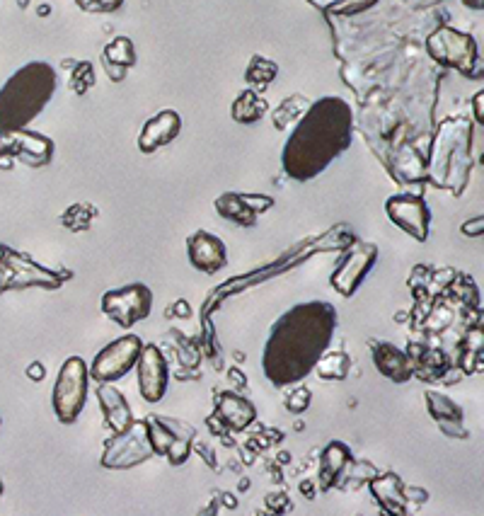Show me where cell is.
Segmentation results:
<instances>
[{
    "label": "cell",
    "mask_w": 484,
    "mask_h": 516,
    "mask_svg": "<svg viewBox=\"0 0 484 516\" xmlns=\"http://www.w3.org/2000/svg\"><path fill=\"white\" fill-rule=\"evenodd\" d=\"M337 330V308L327 301L296 303L276 318L262 352V371L274 388L296 386L313 374Z\"/></svg>",
    "instance_id": "6da1fadb"
},
{
    "label": "cell",
    "mask_w": 484,
    "mask_h": 516,
    "mask_svg": "<svg viewBox=\"0 0 484 516\" xmlns=\"http://www.w3.org/2000/svg\"><path fill=\"white\" fill-rule=\"evenodd\" d=\"M354 139V110L337 95L310 102L293 124L281 151V168L291 180L310 182L342 158Z\"/></svg>",
    "instance_id": "7a4b0ae2"
},
{
    "label": "cell",
    "mask_w": 484,
    "mask_h": 516,
    "mask_svg": "<svg viewBox=\"0 0 484 516\" xmlns=\"http://www.w3.org/2000/svg\"><path fill=\"white\" fill-rule=\"evenodd\" d=\"M472 168V122L468 117L443 119L426 148V182L460 197L468 187Z\"/></svg>",
    "instance_id": "3957f363"
},
{
    "label": "cell",
    "mask_w": 484,
    "mask_h": 516,
    "mask_svg": "<svg viewBox=\"0 0 484 516\" xmlns=\"http://www.w3.org/2000/svg\"><path fill=\"white\" fill-rule=\"evenodd\" d=\"M56 85L59 78L46 61L22 66L0 90V131L25 129L34 122L54 97Z\"/></svg>",
    "instance_id": "277c9868"
},
{
    "label": "cell",
    "mask_w": 484,
    "mask_h": 516,
    "mask_svg": "<svg viewBox=\"0 0 484 516\" xmlns=\"http://www.w3.org/2000/svg\"><path fill=\"white\" fill-rule=\"evenodd\" d=\"M426 51L443 68H455L465 78H482L480 51H477V42L470 34L439 25L426 37Z\"/></svg>",
    "instance_id": "5b68a950"
},
{
    "label": "cell",
    "mask_w": 484,
    "mask_h": 516,
    "mask_svg": "<svg viewBox=\"0 0 484 516\" xmlns=\"http://www.w3.org/2000/svg\"><path fill=\"white\" fill-rule=\"evenodd\" d=\"M73 274L68 269L42 267L20 252L0 245V294L8 289H27V286H42V289H61Z\"/></svg>",
    "instance_id": "8992f818"
},
{
    "label": "cell",
    "mask_w": 484,
    "mask_h": 516,
    "mask_svg": "<svg viewBox=\"0 0 484 516\" xmlns=\"http://www.w3.org/2000/svg\"><path fill=\"white\" fill-rule=\"evenodd\" d=\"M90 393L88 361L83 357H68L61 364L59 378H56L54 393H51V407L61 424H73L85 410Z\"/></svg>",
    "instance_id": "52a82bcc"
},
{
    "label": "cell",
    "mask_w": 484,
    "mask_h": 516,
    "mask_svg": "<svg viewBox=\"0 0 484 516\" xmlns=\"http://www.w3.org/2000/svg\"><path fill=\"white\" fill-rule=\"evenodd\" d=\"M146 424L155 456L167 458L170 466H184L189 461L197 439V429L192 424L165 415H148Z\"/></svg>",
    "instance_id": "ba28073f"
},
{
    "label": "cell",
    "mask_w": 484,
    "mask_h": 516,
    "mask_svg": "<svg viewBox=\"0 0 484 516\" xmlns=\"http://www.w3.org/2000/svg\"><path fill=\"white\" fill-rule=\"evenodd\" d=\"M155 456L151 437H148L146 420H134L126 429L112 434V439L102 451V468L109 470H129L151 461Z\"/></svg>",
    "instance_id": "9c48e42d"
},
{
    "label": "cell",
    "mask_w": 484,
    "mask_h": 516,
    "mask_svg": "<svg viewBox=\"0 0 484 516\" xmlns=\"http://www.w3.org/2000/svg\"><path fill=\"white\" fill-rule=\"evenodd\" d=\"M102 313L119 328L129 330L136 323L146 320L153 311V291L146 284H126L121 289H112L102 296Z\"/></svg>",
    "instance_id": "30bf717a"
},
{
    "label": "cell",
    "mask_w": 484,
    "mask_h": 516,
    "mask_svg": "<svg viewBox=\"0 0 484 516\" xmlns=\"http://www.w3.org/2000/svg\"><path fill=\"white\" fill-rule=\"evenodd\" d=\"M51 158H54V141L37 131H0V168H10L13 160H20L30 168H44Z\"/></svg>",
    "instance_id": "8fae6325"
},
{
    "label": "cell",
    "mask_w": 484,
    "mask_h": 516,
    "mask_svg": "<svg viewBox=\"0 0 484 516\" xmlns=\"http://www.w3.org/2000/svg\"><path fill=\"white\" fill-rule=\"evenodd\" d=\"M143 342L138 335H121L114 342H109L105 349L97 352L92 359L88 374L90 381L97 383H117L136 366L138 354H141Z\"/></svg>",
    "instance_id": "7c38bea8"
},
{
    "label": "cell",
    "mask_w": 484,
    "mask_h": 516,
    "mask_svg": "<svg viewBox=\"0 0 484 516\" xmlns=\"http://www.w3.org/2000/svg\"><path fill=\"white\" fill-rule=\"evenodd\" d=\"M378 257H380L378 245H373V243L351 245V248L344 252L342 260L337 262V267H334V272L330 277L332 289L344 298L354 296L356 291H359V286L366 282L368 274L373 272Z\"/></svg>",
    "instance_id": "4fadbf2b"
},
{
    "label": "cell",
    "mask_w": 484,
    "mask_h": 516,
    "mask_svg": "<svg viewBox=\"0 0 484 516\" xmlns=\"http://www.w3.org/2000/svg\"><path fill=\"white\" fill-rule=\"evenodd\" d=\"M385 214L395 223L400 231H405L409 238L417 243H426L431 231V209L426 206L422 194L414 192H400L388 197L385 202Z\"/></svg>",
    "instance_id": "5bb4252c"
},
{
    "label": "cell",
    "mask_w": 484,
    "mask_h": 516,
    "mask_svg": "<svg viewBox=\"0 0 484 516\" xmlns=\"http://www.w3.org/2000/svg\"><path fill=\"white\" fill-rule=\"evenodd\" d=\"M134 369H138V393L146 403H160L170 386V366L158 344H143Z\"/></svg>",
    "instance_id": "9a60e30c"
},
{
    "label": "cell",
    "mask_w": 484,
    "mask_h": 516,
    "mask_svg": "<svg viewBox=\"0 0 484 516\" xmlns=\"http://www.w3.org/2000/svg\"><path fill=\"white\" fill-rule=\"evenodd\" d=\"M272 206H274V197H267V194L228 192L216 199V214L221 216V219L233 223V226L255 228L259 216L267 214Z\"/></svg>",
    "instance_id": "2e32d148"
},
{
    "label": "cell",
    "mask_w": 484,
    "mask_h": 516,
    "mask_svg": "<svg viewBox=\"0 0 484 516\" xmlns=\"http://www.w3.org/2000/svg\"><path fill=\"white\" fill-rule=\"evenodd\" d=\"M405 352L409 357V364H412V376H417L424 383L446 381L448 374L453 371L451 357L443 349L434 347V344L409 342Z\"/></svg>",
    "instance_id": "e0dca14e"
},
{
    "label": "cell",
    "mask_w": 484,
    "mask_h": 516,
    "mask_svg": "<svg viewBox=\"0 0 484 516\" xmlns=\"http://www.w3.org/2000/svg\"><path fill=\"white\" fill-rule=\"evenodd\" d=\"M187 257L197 272L218 274L228 265V248L218 235L197 231L187 238Z\"/></svg>",
    "instance_id": "ac0fdd59"
},
{
    "label": "cell",
    "mask_w": 484,
    "mask_h": 516,
    "mask_svg": "<svg viewBox=\"0 0 484 516\" xmlns=\"http://www.w3.org/2000/svg\"><path fill=\"white\" fill-rule=\"evenodd\" d=\"M182 131V117L175 110H163L158 112L155 117L148 119L143 124L141 134H138V151L151 156V153L160 151V148L172 143L180 136Z\"/></svg>",
    "instance_id": "d6986e66"
},
{
    "label": "cell",
    "mask_w": 484,
    "mask_h": 516,
    "mask_svg": "<svg viewBox=\"0 0 484 516\" xmlns=\"http://www.w3.org/2000/svg\"><path fill=\"white\" fill-rule=\"evenodd\" d=\"M426 410H429L431 420L441 429L446 437L451 439H468L470 432L465 429V412L455 400L448 395L426 391Z\"/></svg>",
    "instance_id": "ffe728a7"
},
{
    "label": "cell",
    "mask_w": 484,
    "mask_h": 516,
    "mask_svg": "<svg viewBox=\"0 0 484 516\" xmlns=\"http://www.w3.org/2000/svg\"><path fill=\"white\" fill-rule=\"evenodd\" d=\"M368 487H371L373 500L385 514L390 516H405L409 514V500L405 492V483L397 473H383V475H373L368 480Z\"/></svg>",
    "instance_id": "44dd1931"
},
{
    "label": "cell",
    "mask_w": 484,
    "mask_h": 516,
    "mask_svg": "<svg viewBox=\"0 0 484 516\" xmlns=\"http://www.w3.org/2000/svg\"><path fill=\"white\" fill-rule=\"evenodd\" d=\"M371 357H373V366L378 369V374H383L388 381L393 383L412 381V364H409L405 349L395 347L393 342L371 340Z\"/></svg>",
    "instance_id": "7402d4cb"
},
{
    "label": "cell",
    "mask_w": 484,
    "mask_h": 516,
    "mask_svg": "<svg viewBox=\"0 0 484 516\" xmlns=\"http://www.w3.org/2000/svg\"><path fill=\"white\" fill-rule=\"evenodd\" d=\"M213 420L226 424V427L233 429V432H242V429H247L257 420V410L247 398H242V395L233 391H226L218 395L216 415H213Z\"/></svg>",
    "instance_id": "603a6c76"
},
{
    "label": "cell",
    "mask_w": 484,
    "mask_h": 516,
    "mask_svg": "<svg viewBox=\"0 0 484 516\" xmlns=\"http://www.w3.org/2000/svg\"><path fill=\"white\" fill-rule=\"evenodd\" d=\"M97 403L102 407L105 424L112 434L121 432V429H126L131 422H134L131 405L126 403L124 393H121L114 383H100V386H97Z\"/></svg>",
    "instance_id": "cb8c5ba5"
},
{
    "label": "cell",
    "mask_w": 484,
    "mask_h": 516,
    "mask_svg": "<svg viewBox=\"0 0 484 516\" xmlns=\"http://www.w3.org/2000/svg\"><path fill=\"white\" fill-rule=\"evenodd\" d=\"M351 451L347 444H342V441H330V444L325 446V451H322V458H320V468H318V485H320V492H330L334 485H337L339 475L344 473V468H347V463L351 461Z\"/></svg>",
    "instance_id": "d4e9b609"
},
{
    "label": "cell",
    "mask_w": 484,
    "mask_h": 516,
    "mask_svg": "<svg viewBox=\"0 0 484 516\" xmlns=\"http://www.w3.org/2000/svg\"><path fill=\"white\" fill-rule=\"evenodd\" d=\"M102 63H105L109 78L114 83L126 78V71L136 63V49L134 42L129 37H117L107 44L105 51H102Z\"/></svg>",
    "instance_id": "484cf974"
},
{
    "label": "cell",
    "mask_w": 484,
    "mask_h": 516,
    "mask_svg": "<svg viewBox=\"0 0 484 516\" xmlns=\"http://www.w3.org/2000/svg\"><path fill=\"white\" fill-rule=\"evenodd\" d=\"M269 110L267 100L257 93V90L247 88L238 95V100L233 102V119L238 124H257Z\"/></svg>",
    "instance_id": "4316f807"
},
{
    "label": "cell",
    "mask_w": 484,
    "mask_h": 516,
    "mask_svg": "<svg viewBox=\"0 0 484 516\" xmlns=\"http://www.w3.org/2000/svg\"><path fill=\"white\" fill-rule=\"evenodd\" d=\"M351 359L347 352H325L313 371H318L322 381H344L349 376Z\"/></svg>",
    "instance_id": "83f0119b"
},
{
    "label": "cell",
    "mask_w": 484,
    "mask_h": 516,
    "mask_svg": "<svg viewBox=\"0 0 484 516\" xmlns=\"http://www.w3.org/2000/svg\"><path fill=\"white\" fill-rule=\"evenodd\" d=\"M279 76V66L274 61L264 59V56H252L250 66H247L245 80L252 85V90L262 93L269 83H274V78Z\"/></svg>",
    "instance_id": "f1b7e54d"
},
{
    "label": "cell",
    "mask_w": 484,
    "mask_h": 516,
    "mask_svg": "<svg viewBox=\"0 0 484 516\" xmlns=\"http://www.w3.org/2000/svg\"><path fill=\"white\" fill-rule=\"evenodd\" d=\"M310 100H305L303 95H291L286 102H281L279 110L274 112V126L276 129H288L291 124H296L303 117V112L308 110Z\"/></svg>",
    "instance_id": "f546056e"
},
{
    "label": "cell",
    "mask_w": 484,
    "mask_h": 516,
    "mask_svg": "<svg viewBox=\"0 0 484 516\" xmlns=\"http://www.w3.org/2000/svg\"><path fill=\"white\" fill-rule=\"evenodd\" d=\"M310 3L318 5L322 10H327V15L351 17V15L363 13V10H366L371 3H376V0H310Z\"/></svg>",
    "instance_id": "4dcf8cb0"
},
{
    "label": "cell",
    "mask_w": 484,
    "mask_h": 516,
    "mask_svg": "<svg viewBox=\"0 0 484 516\" xmlns=\"http://www.w3.org/2000/svg\"><path fill=\"white\" fill-rule=\"evenodd\" d=\"M95 216H97V211L92 204H76L61 216V221H63V226L68 228V231L80 233V231H88Z\"/></svg>",
    "instance_id": "1f68e13d"
},
{
    "label": "cell",
    "mask_w": 484,
    "mask_h": 516,
    "mask_svg": "<svg viewBox=\"0 0 484 516\" xmlns=\"http://www.w3.org/2000/svg\"><path fill=\"white\" fill-rule=\"evenodd\" d=\"M71 85L78 95L88 93V88L95 85V73H92L90 63H85V61L78 63V71H73V76H71Z\"/></svg>",
    "instance_id": "d6a6232c"
},
{
    "label": "cell",
    "mask_w": 484,
    "mask_h": 516,
    "mask_svg": "<svg viewBox=\"0 0 484 516\" xmlns=\"http://www.w3.org/2000/svg\"><path fill=\"white\" fill-rule=\"evenodd\" d=\"M78 8L85 10V13L102 15V13H117V10L124 5V0H76Z\"/></svg>",
    "instance_id": "836d02e7"
},
{
    "label": "cell",
    "mask_w": 484,
    "mask_h": 516,
    "mask_svg": "<svg viewBox=\"0 0 484 516\" xmlns=\"http://www.w3.org/2000/svg\"><path fill=\"white\" fill-rule=\"evenodd\" d=\"M298 386V383H296ZM310 407V391L305 386H298L296 391L286 398V410L293 412V415H303L305 410Z\"/></svg>",
    "instance_id": "e575fe53"
},
{
    "label": "cell",
    "mask_w": 484,
    "mask_h": 516,
    "mask_svg": "<svg viewBox=\"0 0 484 516\" xmlns=\"http://www.w3.org/2000/svg\"><path fill=\"white\" fill-rule=\"evenodd\" d=\"M460 231H463V235H470V238H472V235H482L484 233V219H482V216H477V219L465 223Z\"/></svg>",
    "instance_id": "d590c367"
},
{
    "label": "cell",
    "mask_w": 484,
    "mask_h": 516,
    "mask_svg": "<svg viewBox=\"0 0 484 516\" xmlns=\"http://www.w3.org/2000/svg\"><path fill=\"white\" fill-rule=\"evenodd\" d=\"M472 110H475L477 124L482 126V122H484V93H477L475 95V100H472Z\"/></svg>",
    "instance_id": "8d00e7d4"
},
{
    "label": "cell",
    "mask_w": 484,
    "mask_h": 516,
    "mask_svg": "<svg viewBox=\"0 0 484 516\" xmlns=\"http://www.w3.org/2000/svg\"><path fill=\"white\" fill-rule=\"evenodd\" d=\"M27 376L34 378V381H44V364H39L37 361V364L27 369Z\"/></svg>",
    "instance_id": "74e56055"
},
{
    "label": "cell",
    "mask_w": 484,
    "mask_h": 516,
    "mask_svg": "<svg viewBox=\"0 0 484 516\" xmlns=\"http://www.w3.org/2000/svg\"><path fill=\"white\" fill-rule=\"evenodd\" d=\"M470 10H482L484 8V0H463Z\"/></svg>",
    "instance_id": "f35d334b"
},
{
    "label": "cell",
    "mask_w": 484,
    "mask_h": 516,
    "mask_svg": "<svg viewBox=\"0 0 484 516\" xmlns=\"http://www.w3.org/2000/svg\"><path fill=\"white\" fill-rule=\"evenodd\" d=\"M0 492H3V483H0Z\"/></svg>",
    "instance_id": "ab89813d"
}]
</instances>
